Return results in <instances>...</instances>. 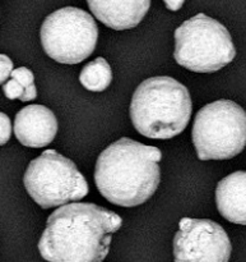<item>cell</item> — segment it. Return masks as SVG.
<instances>
[{
    "mask_svg": "<svg viewBox=\"0 0 246 262\" xmlns=\"http://www.w3.org/2000/svg\"><path fill=\"white\" fill-rule=\"evenodd\" d=\"M122 219L91 202L59 207L48 216L38 251L48 262H102Z\"/></svg>",
    "mask_w": 246,
    "mask_h": 262,
    "instance_id": "6da1fadb",
    "label": "cell"
},
{
    "mask_svg": "<svg viewBox=\"0 0 246 262\" xmlns=\"http://www.w3.org/2000/svg\"><path fill=\"white\" fill-rule=\"evenodd\" d=\"M160 148L122 137L100 154L94 182L100 193L111 204L134 207L157 191L161 181Z\"/></svg>",
    "mask_w": 246,
    "mask_h": 262,
    "instance_id": "7a4b0ae2",
    "label": "cell"
},
{
    "mask_svg": "<svg viewBox=\"0 0 246 262\" xmlns=\"http://www.w3.org/2000/svg\"><path fill=\"white\" fill-rule=\"evenodd\" d=\"M191 109L190 94L183 83L171 77H152L133 94L130 118L144 137L170 140L188 127Z\"/></svg>",
    "mask_w": 246,
    "mask_h": 262,
    "instance_id": "3957f363",
    "label": "cell"
},
{
    "mask_svg": "<svg viewBox=\"0 0 246 262\" xmlns=\"http://www.w3.org/2000/svg\"><path fill=\"white\" fill-rule=\"evenodd\" d=\"M236 56L229 30L204 13L185 20L175 31L174 58L179 66L196 73H213Z\"/></svg>",
    "mask_w": 246,
    "mask_h": 262,
    "instance_id": "277c9868",
    "label": "cell"
},
{
    "mask_svg": "<svg viewBox=\"0 0 246 262\" xmlns=\"http://www.w3.org/2000/svg\"><path fill=\"white\" fill-rule=\"evenodd\" d=\"M194 147L201 160H229L246 147V112L231 100L202 107L193 124Z\"/></svg>",
    "mask_w": 246,
    "mask_h": 262,
    "instance_id": "5b68a950",
    "label": "cell"
},
{
    "mask_svg": "<svg viewBox=\"0 0 246 262\" xmlns=\"http://www.w3.org/2000/svg\"><path fill=\"white\" fill-rule=\"evenodd\" d=\"M28 194L42 209L64 206L88 194V183L70 159L46 150L31 161L23 178Z\"/></svg>",
    "mask_w": 246,
    "mask_h": 262,
    "instance_id": "8992f818",
    "label": "cell"
},
{
    "mask_svg": "<svg viewBox=\"0 0 246 262\" xmlns=\"http://www.w3.org/2000/svg\"><path fill=\"white\" fill-rule=\"evenodd\" d=\"M45 53L58 63L78 64L94 51L99 27L86 10L65 7L48 14L40 31Z\"/></svg>",
    "mask_w": 246,
    "mask_h": 262,
    "instance_id": "52a82bcc",
    "label": "cell"
},
{
    "mask_svg": "<svg viewBox=\"0 0 246 262\" xmlns=\"http://www.w3.org/2000/svg\"><path fill=\"white\" fill-rule=\"evenodd\" d=\"M231 241L226 230L208 219L183 217L174 238L175 262H229Z\"/></svg>",
    "mask_w": 246,
    "mask_h": 262,
    "instance_id": "ba28073f",
    "label": "cell"
},
{
    "mask_svg": "<svg viewBox=\"0 0 246 262\" xmlns=\"http://www.w3.org/2000/svg\"><path fill=\"white\" fill-rule=\"evenodd\" d=\"M58 132V119L43 105H28L17 113L14 135L23 146L41 148L50 145Z\"/></svg>",
    "mask_w": 246,
    "mask_h": 262,
    "instance_id": "9c48e42d",
    "label": "cell"
},
{
    "mask_svg": "<svg viewBox=\"0 0 246 262\" xmlns=\"http://www.w3.org/2000/svg\"><path fill=\"white\" fill-rule=\"evenodd\" d=\"M94 17L116 31L134 28L142 22L151 0H87Z\"/></svg>",
    "mask_w": 246,
    "mask_h": 262,
    "instance_id": "30bf717a",
    "label": "cell"
},
{
    "mask_svg": "<svg viewBox=\"0 0 246 262\" xmlns=\"http://www.w3.org/2000/svg\"><path fill=\"white\" fill-rule=\"evenodd\" d=\"M216 204L225 219L234 224L246 225V171H235L219 181Z\"/></svg>",
    "mask_w": 246,
    "mask_h": 262,
    "instance_id": "8fae6325",
    "label": "cell"
},
{
    "mask_svg": "<svg viewBox=\"0 0 246 262\" xmlns=\"http://www.w3.org/2000/svg\"><path fill=\"white\" fill-rule=\"evenodd\" d=\"M82 86L88 91L101 92L110 86L112 81V71L105 58H96L83 67L79 76Z\"/></svg>",
    "mask_w": 246,
    "mask_h": 262,
    "instance_id": "7c38bea8",
    "label": "cell"
},
{
    "mask_svg": "<svg viewBox=\"0 0 246 262\" xmlns=\"http://www.w3.org/2000/svg\"><path fill=\"white\" fill-rule=\"evenodd\" d=\"M10 77L17 79L22 84L23 89H24V97L22 100L23 102L32 101V100L36 99V96H37V90H36L35 83H33L35 77H33V73L30 69L26 68V67H20V68L14 69Z\"/></svg>",
    "mask_w": 246,
    "mask_h": 262,
    "instance_id": "4fadbf2b",
    "label": "cell"
},
{
    "mask_svg": "<svg viewBox=\"0 0 246 262\" xmlns=\"http://www.w3.org/2000/svg\"><path fill=\"white\" fill-rule=\"evenodd\" d=\"M3 92H4L5 97L9 100L18 99L19 101H22L23 97H24V89H23L22 84L14 78H10V81L4 83V86H3Z\"/></svg>",
    "mask_w": 246,
    "mask_h": 262,
    "instance_id": "5bb4252c",
    "label": "cell"
},
{
    "mask_svg": "<svg viewBox=\"0 0 246 262\" xmlns=\"http://www.w3.org/2000/svg\"><path fill=\"white\" fill-rule=\"evenodd\" d=\"M12 136V123L9 117L0 112V146L5 145Z\"/></svg>",
    "mask_w": 246,
    "mask_h": 262,
    "instance_id": "9a60e30c",
    "label": "cell"
},
{
    "mask_svg": "<svg viewBox=\"0 0 246 262\" xmlns=\"http://www.w3.org/2000/svg\"><path fill=\"white\" fill-rule=\"evenodd\" d=\"M13 69V61L10 60L9 56L0 54V84L4 83L10 76H12Z\"/></svg>",
    "mask_w": 246,
    "mask_h": 262,
    "instance_id": "2e32d148",
    "label": "cell"
},
{
    "mask_svg": "<svg viewBox=\"0 0 246 262\" xmlns=\"http://www.w3.org/2000/svg\"><path fill=\"white\" fill-rule=\"evenodd\" d=\"M163 2H165L167 9L173 10V12H176V10H179L181 7H183L185 0H163Z\"/></svg>",
    "mask_w": 246,
    "mask_h": 262,
    "instance_id": "e0dca14e",
    "label": "cell"
}]
</instances>
